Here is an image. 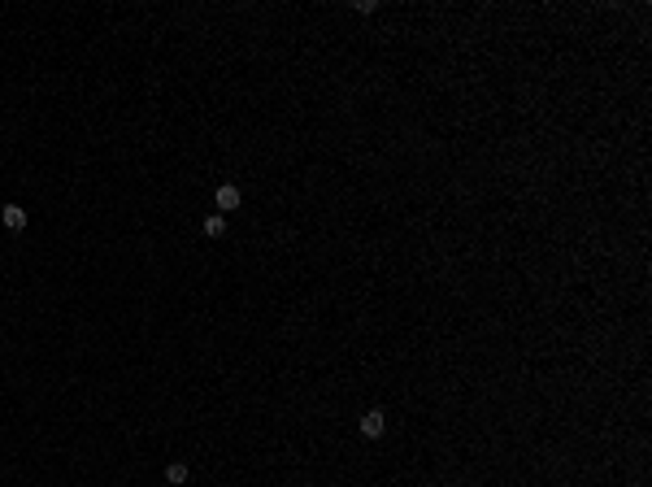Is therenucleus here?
Wrapping results in <instances>:
<instances>
[{"label": "nucleus", "mask_w": 652, "mask_h": 487, "mask_svg": "<svg viewBox=\"0 0 652 487\" xmlns=\"http://www.w3.org/2000/svg\"><path fill=\"white\" fill-rule=\"evenodd\" d=\"M187 475H191L187 461H170V465H166V483H170V487H183V483H187Z\"/></svg>", "instance_id": "obj_5"}, {"label": "nucleus", "mask_w": 652, "mask_h": 487, "mask_svg": "<svg viewBox=\"0 0 652 487\" xmlns=\"http://www.w3.org/2000/svg\"><path fill=\"white\" fill-rule=\"evenodd\" d=\"M0 222H5V231H26V209L22 205H5L0 209Z\"/></svg>", "instance_id": "obj_3"}, {"label": "nucleus", "mask_w": 652, "mask_h": 487, "mask_svg": "<svg viewBox=\"0 0 652 487\" xmlns=\"http://www.w3.org/2000/svg\"><path fill=\"white\" fill-rule=\"evenodd\" d=\"M383 431H387V418H383V409H370V413H361V435H366V440H383Z\"/></svg>", "instance_id": "obj_2"}, {"label": "nucleus", "mask_w": 652, "mask_h": 487, "mask_svg": "<svg viewBox=\"0 0 652 487\" xmlns=\"http://www.w3.org/2000/svg\"><path fill=\"white\" fill-rule=\"evenodd\" d=\"M200 226H205V235H209V239H222V235H226V214H205Z\"/></svg>", "instance_id": "obj_4"}, {"label": "nucleus", "mask_w": 652, "mask_h": 487, "mask_svg": "<svg viewBox=\"0 0 652 487\" xmlns=\"http://www.w3.org/2000/svg\"><path fill=\"white\" fill-rule=\"evenodd\" d=\"M239 205H243V191L235 183H222L214 191V214H231V209H239Z\"/></svg>", "instance_id": "obj_1"}]
</instances>
